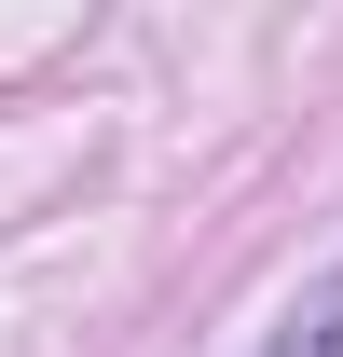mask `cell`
I'll list each match as a JSON object with an SVG mask.
<instances>
[{"label":"cell","mask_w":343,"mask_h":357,"mask_svg":"<svg viewBox=\"0 0 343 357\" xmlns=\"http://www.w3.org/2000/svg\"><path fill=\"white\" fill-rule=\"evenodd\" d=\"M261 357H343V261L316 275L289 316H275V344H261Z\"/></svg>","instance_id":"obj_1"}]
</instances>
